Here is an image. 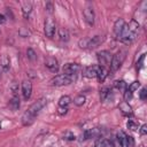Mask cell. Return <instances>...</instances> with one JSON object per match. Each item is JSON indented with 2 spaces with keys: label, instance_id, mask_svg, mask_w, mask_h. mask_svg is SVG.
I'll use <instances>...</instances> for the list:
<instances>
[{
  "label": "cell",
  "instance_id": "35",
  "mask_svg": "<svg viewBox=\"0 0 147 147\" xmlns=\"http://www.w3.org/2000/svg\"><path fill=\"white\" fill-rule=\"evenodd\" d=\"M63 139H65V140H75V134L71 133V132H67V133H64Z\"/></svg>",
  "mask_w": 147,
  "mask_h": 147
},
{
  "label": "cell",
  "instance_id": "8",
  "mask_svg": "<svg viewBox=\"0 0 147 147\" xmlns=\"http://www.w3.org/2000/svg\"><path fill=\"white\" fill-rule=\"evenodd\" d=\"M80 70H82V68L77 63H67L62 68L63 74L64 75H68V76H71V77H74V75H77Z\"/></svg>",
  "mask_w": 147,
  "mask_h": 147
},
{
  "label": "cell",
  "instance_id": "23",
  "mask_svg": "<svg viewBox=\"0 0 147 147\" xmlns=\"http://www.w3.org/2000/svg\"><path fill=\"white\" fill-rule=\"evenodd\" d=\"M9 108L11 110H17L20 108V98L17 95H13V98L9 100Z\"/></svg>",
  "mask_w": 147,
  "mask_h": 147
},
{
  "label": "cell",
  "instance_id": "10",
  "mask_svg": "<svg viewBox=\"0 0 147 147\" xmlns=\"http://www.w3.org/2000/svg\"><path fill=\"white\" fill-rule=\"evenodd\" d=\"M83 14H84V18H85L86 23L92 26L94 24V10H93V7L91 5H87L84 8Z\"/></svg>",
  "mask_w": 147,
  "mask_h": 147
},
{
  "label": "cell",
  "instance_id": "3",
  "mask_svg": "<svg viewBox=\"0 0 147 147\" xmlns=\"http://www.w3.org/2000/svg\"><path fill=\"white\" fill-rule=\"evenodd\" d=\"M125 56H126V51L125 49H121L115 55H113V59H111V62H110V71L111 72H115L119 69L123 61L125 60Z\"/></svg>",
  "mask_w": 147,
  "mask_h": 147
},
{
  "label": "cell",
  "instance_id": "31",
  "mask_svg": "<svg viewBox=\"0 0 147 147\" xmlns=\"http://www.w3.org/2000/svg\"><path fill=\"white\" fill-rule=\"evenodd\" d=\"M10 90H11L13 94H14V95H16V93L18 92V83L13 82V83H11V85H10Z\"/></svg>",
  "mask_w": 147,
  "mask_h": 147
},
{
  "label": "cell",
  "instance_id": "34",
  "mask_svg": "<svg viewBox=\"0 0 147 147\" xmlns=\"http://www.w3.org/2000/svg\"><path fill=\"white\" fill-rule=\"evenodd\" d=\"M18 33H20L21 37H28V36H30V32L26 29H24V28H21L20 31H18Z\"/></svg>",
  "mask_w": 147,
  "mask_h": 147
},
{
  "label": "cell",
  "instance_id": "12",
  "mask_svg": "<svg viewBox=\"0 0 147 147\" xmlns=\"http://www.w3.org/2000/svg\"><path fill=\"white\" fill-rule=\"evenodd\" d=\"M32 93V84L30 80H23L22 82V94L24 100H29Z\"/></svg>",
  "mask_w": 147,
  "mask_h": 147
},
{
  "label": "cell",
  "instance_id": "15",
  "mask_svg": "<svg viewBox=\"0 0 147 147\" xmlns=\"http://www.w3.org/2000/svg\"><path fill=\"white\" fill-rule=\"evenodd\" d=\"M21 9H22V14L24 18H28L32 11V3L30 1H24L21 2Z\"/></svg>",
  "mask_w": 147,
  "mask_h": 147
},
{
  "label": "cell",
  "instance_id": "22",
  "mask_svg": "<svg viewBox=\"0 0 147 147\" xmlns=\"http://www.w3.org/2000/svg\"><path fill=\"white\" fill-rule=\"evenodd\" d=\"M109 96H111V88L109 87H103L100 91V99L101 101H107L109 99Z\"/></svg>",
  "mask_w": 147,
  "mask_h": 147
},
{
  "label": "cell",
  "instance_id": "36",
  "mask_svg": "<svg viewBox=\"0 0 147 147\" xmlns=\"http://www.w3.org/2000/svg\"><path fill=\"white\" fill-rule=\"evenodd\" d=\"M68 113V107H59L57 108V114L59 115H65Z\"/></svg>",
  "mask_w": 147,
  "mask_h": 147
},
{
  "label": "cell",
  "instance_id": "14",
  "mask_svg": "<svg viewBox=\"0 0 147 147\" xmlns=\"http://www.w3.org/2000/svg\"><path fill=\"white\" fill-rule=\"evenodd\" d=\"M98 70H99V65H90V67L85 68L84 76L86 78H95L98 75Z\"/></svg>",
  "mask_w": 147,
  "mask_h": 147
},
{
  "label": "cell",
  "instance_id": "6",
  "mask_svg": "<svg viewBox=\"0 0 147 147\" xmlns=\"http://www.w3.org/2000/svg\"><path fill=\"white\" fill-rule=\"evenodd\" d=\"M74 77L71 76H68V75H64V74H61V75H57L55 77H53L51 79V84L53 86H64V85H69L74 82Z\"/></svg>",
  "mask_w": 147,
  "mask_h": 147
},
{
  "label": "cell",
  "instance_id": "40",
  "mask_svg": "<svg viewBox=\"0 0 147 147\" xmlns=\"http://www.w3.org/2000/svg\"><path fill=\"white\" fill-rule=\"evenodd\" d=\"M1 71H2V70H1V68H0V76H1Z\"/></svg>",
  "mask_w": 147,
  "mask_h": 147
},
{
  "label": "cell",
  "instance_id": "16",
  "mask_svg": "<svg viewBox=\"0 0 147 147\" xmlns=\"http://www.w3.org/2000/svg\"><path fill=\"white\" fill-rule=\"evenodd\" d=\"M0 68L3 72H7L10 68V59L7 55H2L0 59Z\"/></svg>",
  "mask_w": 147,
  "mask_h": 147
},
{
  "label": "cell",
  "instance_id": "11",
  "mask_svg": "<svg viewBox=\"0 0 147 147\" xmlns=\"http://www.w3.org/2000/svg\"><path fill=\"white\" fill-rule=\"evenodd\" d=\"M45 67L49 70V71H52V72H54V74H56L57 71H59V61L55 59V57H47L46 60H45Z\"/></svg>",
  "mask_w": 147,
  "mask_h": 147
},
{
  "label": "cell",
  "instance_id": "37",
  "mask_svg": "<svg viewBox=\"0 0 147 147\" xmlns=\"http://www.w3.org/2000/svg\"><path fill=\"white\" fill-rule=\"evenodd\" d=\"M45 8H46V10H47L48 13H52V11H53V3H52V2H47L46 6H45Z\"/></svg>",
  "mask_w": 147,
  "mask_h": 147
},
{
  "label": "cell",
  "instance_id": "4",
  "mask_svg": "<svg viewBox=\"0 0 147 147\" xmlns=\"http://www.w3.org/2000/svg\"><path fill=\"white\" fill-rule=\"evenodd\" d=\"M139 23L137 20H131V22L127 24V42L131 44L138 36V32H139Z\"/></svg>",
  "mask_w": 147,
  "mask_h": 147
},
{
  "label": "cell",
  "instance_id": "38",
  "mask_svg": "<svg viewBox=\"0 0 147 147\" xmlns=\"http://www.w3.org/2000/svg\"><path fill=\"white\" fill-rule=\"evenodd\" d=\"M146 133H147V125L144 124V125H141V127H140V134H141V136H145Z\"/></svg>",
  "mask_w": 147,
  "mask_h": 147
},
{
  "label": "cell",
  "instance_id": "19",
  "mask_svg": "<svg viewBox=\"0 0 147 147\" xmlns=\"http://www.w3.org/2000/svg\"><path fill=\"white\" fill-rule=\"evenodd\" d=\"M118 107H119V110H121L124 115H126V116H131V115H132V108H131V106L129 105V102L123 101V102L119 103Z\"/></svg>",
  "mask_w": 147,
  "mask_h": 147
},
{
  "label": "cell",
  "instance_id": "29",
  "mask_svg": "<svg viewBox=\"0 0 147 147\" xmlns=\"http://www.w3.org/2000/svg\"><path fill=\"white\" fill-rule=\"evenodd\" d=\"M26 56H28V59L31 60V61H34V60L37 59V54H36V52H34L32 48H28V51H26Z\"/></svg>",
  "mask_w": 147,
  "mask_h": 147
},
{
  "label": "cell",
  "instance_id": "26",
  "mask_svg": "<svg viewBox=\"0 0 147 147\" xmlns=\"http://www.w3.org/2000/svg\"><path fill=\"white\" fill-rule=\"evenodd\" d=\"M85 101H86V98H85V95H83V94H79V95H77V96L74 99V103H75L76 106H78V107L83 106V105L85 103Z\"/></svg>",
  "mask_w": 147,
  "mask_h": 147
},
{
  "label": "cell",
  "instance_id": "33",
  "mask_svg": "<svg viewBox=\"0 0 147 147\" xmlns=\"http://www.w3.org/2000/svg\"><path fill=\"white\" fill-rule=\"evenodd\" d=\"M139 98H140L141 100H146V99H147V90H146L145 87H142L141 91L139 92Z\"/></svg>",
  "mask_w": 147,
  "mask_h": 147
},
{
  "label": "cell",
  "instance_id": "20",
  "mask_svg": "<svg viewBox=\"0 0 147 147\" xmlns=\"http://www.w3.org/2000/svg\"><path fill=\"white\" fill-rule=\"evenodd\" d=\"M95 147H114V144L106 138H99L95 141Z\"/></svg>",
  "mask_w": 147,
  "mask_h": 147
},
{
  "label": "cell",
  "instance_id": "24",
  "mask_svg": "<svg viewBox=\"0 0 147 147\" xmlns=\"http://www.w3.org/2000/svg\"><path fill=\"white\" fill-rule=\"evenodd\" d=\"M71 102V98L69 95H62L59 99V107H68Z\"/></svg>",
  "mask_w": 147,
  "mask_h": 147
},
{
  "label": "cell",
  "instance_id": "39",
  "mask_svg": "<svg viewBox=\"0 0 147 147\" xmlns=\"http://www.w3.org/2000/svg\"><path fill=\"white\" fill-rule=\"evenodd\" d=\"M5 21H6V17H5L2 14H0V24H1V23H3Z\"/></svg>",
  "mask_w": 147,
  "mask_h": 147
},
{
  "label": "cell",
  "instance_id": "25",
  "mask_svg": "<svg viewBox=\"0 0 147 147\" xmlns=\"http://www.w3.org/2000/svg\"><path fill=\"white\" fill-rule=\"evenodd\" d=\"M114 86H115L117 90L122 91L123 93H124V91H125L126 87H127V85H126V83H125L124 80H116V82L114 83Z\"/></svg>",
  "mask_w": 147,
  "mask_h": 147
},
{
  "label": "cell",
  "instance_id": "9",
  "mask_svg": "<svg viewBox=\"0 0 147 147\" xmlns=\"http://www.w3.org/2000/svg\"><path fill=\"white\" fill-rule=\"evenodd\" d=\"M44 32H45L47 38H52L54 36V33H55V22L53 21V18H51V17L46 18L45 24H44Z\"/></svg>",
  "mask_w": 147,
  "mask_h": 147
},
{
  "label": "cell",
  "instance_id": "2",
  "mask_svg": "<svg viewBox=\"0 0 147 147\" xmlns=\"http://www.w3.org/2000/svg\"><path fill=\"white\" fill-rule=\"evenodd\" d=\"M105 40L103 36H94L92 38H85V39H80L79 40V46L82 48H96L98 46H100Z\"/></svg>",
  "mask_w": 147,
  "mask_h": 147
},
{
  "label": "cell",
  "instance_id": "27",
  "mask_svg": "<svg viewBox=\"0 0 147 147\" xmlns=\"http://www.w3.org/2000/svg\"><path fill=\"white\" fill-rule=\"evenodd\" d=\"M126 126H127V129H130L131 131H136V130H138V127H139L138 123H137L136 121H133V119H129L127 123H126Z\"/></svg>",
  "mask_w": 147,
  "mask_h": 147
},
{
  "label": "cell",
  "instance_id": "32",
  "mask_svg": "<svg viewBox=\"0 0 147 147\" xmlns=\"http://www.w3.org/2000/svg\"><path fill=\"white\" fill-rule=\"evenodd\" d=\"M132 95H133V93H132V92H130V91L127 90V87H126V90L124 91V100L127 102L129 100H131V99H132Z\"/></svg>",
  "mask_w": 147,
  "mask_h": 147
},
{
  "label": "cell",
  "instance_id": "30",
  "mask_svg": "<svg viewBox=\"0 0 147 147\" xmlns=\"http://www.w3.org/2000/svg\"><path fill=\"white\" fill-rule=\"evenodd\" d=\"M145 55H146V54H142V55L139 57V60L137 61V70H140V69L144 67V60H145Z\"/></svg>",
  "mask_w": 147,
  "mask_h": 147
},
{
  "label": "cell",
  "instance_id": "5",
  "mask_svg": "<svg viewBox=\"0 0 147 147\" xmlns=\"http://www.w3.org/2000/svg\"><path fill=\"white\" fill-rule=\"evenodd\" d=\"M96 59H98V62H99V65H100V67H102V68H108V67H110V62H111V59H113V54H111L109 51H101V52H98Z\"/></svg>",
  "mask_w": 147,
  "mask_h": 147
},
{
  "label": "cell",
  "instance_id": "18",
  "mask_svg": "<svg viewBox=\"0 0 147 147\" xmlns=\"http://www.w3.org/2000/svg\"><path fill=\"white\" fill-rule=\"evenodd\" d=\"M108 75H109V70H108L107 68H102V67L99 65V70H98V75H96L98 80H99L100 83L105 82V79L108 77Z\"/></svg>",
  "mask_w": 147,
  "mask_h": 147
},
{
  "label": "cell",
  "instance_id": "1",
  "mask_svg": "<svg viewBox=\"0 0 147 147\" xmlns=\"http://www.w3.org/2000/svg\"><path fill=\"white\" fill-rule=\"evenodd\" d=\"M46 105H47V99H46V98H40V99H38L37 101H34V102L24 111V114H23V116H22V124H23L24 126L31 125V124L34 122L37 115L41 111V109H42Z\"/></svg>",
  "mask_w": 147,
  "mask_h": 147
},
{
  "label": "cell",
  "instance_id": "21",
  "mask_svg": "<svg viewBox=\"0 0 147 147\" xmlns=\"http://www.w3.org/2000/svg\"><path fill=\"white\" fill-rule=\"evenodd\" d=\"M57 36H59V39L61 41H68L69 38H70V34H69V31L64 28H60L59 31H57Z\"/></svg>",
  "mask_w": 147,
  "mask_h": 147
},
{
  "label": "cell",
  "instance_id": "13",
  "mask_svg": "<svg viewBox=\"0 0 147 147\" xmlns=\"http://www.w3.org/2000/svg\"><path fill=\"white\" fill-rule=\"evenodd\" d=\"M126 23H125V21L123 20V18H118L116 22H115V24H114V34H115V37L118 39V37L121 36V33H122V30H123V28H124V25H125Z\"/></svg>",
  "mask_w": 147,
  "mask_h": 147
},
{
  "label": "cell",
  "instance_id": "17",
  "mask_svg": "<svg viewBox=\"0 0 147 147\" xmlns=\"http://www.w3.org/2000/svg\"><path fill=\"white\" fill-rule=\"evenodd\" d=\"M100 134V130L98 127H94V129H88L86 130L84 133H83V139H90V138H94V137H98Z\"/></svg>",
  "mask_w": 147,
  "mask_h": 147
},
{
  "label": "cell",
  "instance_id": "7",
  "mask_svg": "<svg viewBox=\"0 0 147 147\" xmlns=\"http://www.w3.org/2000/svg\"><path fill=\"white\" fill-rule=\"evenodd\" d=\"M117 140H118L121 147H132L133 146L132 137H129L124 131H118L117 132Z\"/></svg>",
  "mask_w": 147,
  "mask_h": 147
},
{
  "label": "cell",
  "instance_id": "28",
  "mask_svg": "<svg viewBox=\"0 0 147 147\" xmlns=\"http://www.w3.org/2000/svg\"><path fill=\"white\" fill-rule=\"evenodd\" d=\"M139 87H140V82H139V80H134L133 83H131V84L127 86V90H129L130 92H132V93H133V92H134V91H137Z\"/></svg>",
  "mask_w": 147,
  "mask_h": 147
},
{
  "label": "cell",
  "instance_id": "41",
  "mask_svg": "<svg viewBox=\"0 0 147 147\" xmlns=\"http://www.w3.org/2000/svg\"><path fill=\"white\" fill-rule=\"evenodd\" d=\"M0 129H1V124H0Z\"/></svg>",
  "mask_w": 147,
  "mask_h": 147
}]
</instances>
